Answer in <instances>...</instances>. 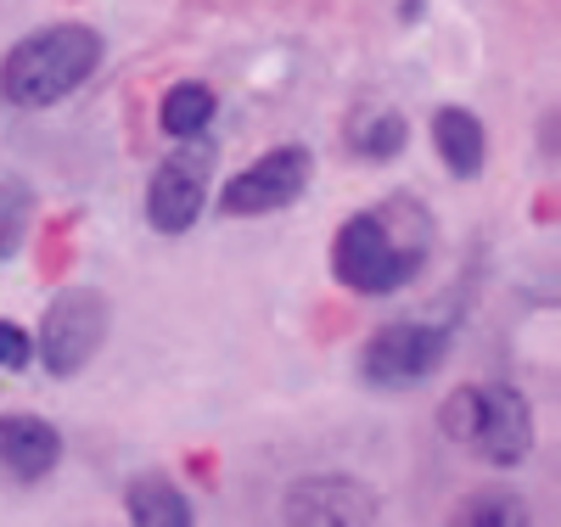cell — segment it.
<instances>
[{"instance_id": "6da1fadb", "label": "cell", "mask_w": 561, "mask_h": 527, "mask_svg": "<svg viewBox=\"0 0 561 527\" xmlns=\"http://www.w3.org/2000/svg\"><path fill=\"white\" fill-rule=\"evenodd\" d=\"M433 248V219L410 197H393L388 208H365L337 225L332 236V275L359 298H388L415 270L427 264Z\"/></svg>"}, {"instance_id": "7a4b0ae2", "label": "cell", "mask_w": 561, "mask_h": 527, "mask_svg": "<svg viewBox=\"0 0 561 527\" xmlns=\"http://www.w3.org/2000/svg\"><path fill=\"white\" fill-rule=\"evenodd\" d=\"M102 57H107V39L90 23H45L0 57V102L23 113H45L68 102L79 84L96 79Z\"/></svg>"}, {"instance_id": "3957f363", "label": "cell", "mask_w": 561, "mask_h": 527, "mask_svg": "<svg viewBox=\"0 0 561 527\" xmlns=\"http://www.w3.org/2000/svg\"><path fill=\"white\" fill-rule=\"evenodd\" d=\"M444 438L472 444L489 466H523L534 455V410L511 381H483V388H455L438 410Z\"/></svg>"}, {"instance_id": "277c9868", "label": "cell", "mask_w": 561, "mask_h": 527, "mask_svg": "<svg viewBox=\"0 0 561 527\" xmlns=\"http://www.w3.org/2000/svg\"><path fill=\"white\" fill-rule=\"evenodd\" d=\"M107 331H113V303H107V293L102 286H62V293L51 298V309H45V320H39V343H34V354H39V365H45V376H79L90 359L102 354V343H107Z\"/></svg>"}, {"instance_id": "5b68a950", "label": "cell", "mask_w": 561, "mask_h": 527, "mask_svg": "<svg viewBox=\"0 0 561 527\" xmlns=\"http://www.w3.org/2000/svg\"><path fill=\"white\" fill-rule=\"evenodd\" d=\"M449 359V325L433 320H393L377 325L359 348V381L377 393H404L421 388L427 376H438Z\"/></svg>"}, {"instance_id": "8992f818", "label": "cell", "mask_w": 561, "mask_h": 527, "mask_svg": "<svg viewBox=\"0 0 561 527\" xmlns=\"http://www.w3.org/2000/svg\"><path fill=\"white\" fill-rule=\"evenodd\" d=\"M314 180V152L287 140V147L264 152L259 163H248L242 174H230L225 191H219V214L230 219H259V214H280L293 208Z\"/></svg>"}, {"instance_id": "52a82bcc", "label": "cell", "mask_w": 561, "mask_h": 527, "mask_svg": "<svg viewBox=\"0 0 561 527\" xmlns=\"http://www.w3.org/2000/svg\"><path fill=\"white\" fill-rule=\"evenodd\" d=\"M208 174H214V147L203 135L180 140V152H169L147 185V219L158 236H185L203 208H208Z\"/></svg>"}, {"instance_id": "ba28073f", "label": "cell", "mask_w": 561, "mask_h": 527, "mask_svg": "<svg viewBox=\"0 0 561 527\" xmlns=\"http://www.w3.org/2000/svg\"><path fill=\"white\" fill-rule=\"evenodd\" d=\"M377 516H382L377 489L348 477V471L304 477V483H293L287 500H280V522H293V527H359V522H377Z\"/></svg>"}, {"instance_id": "9c48e42d", "label": "cell", "mask_w": 561, "mask_h": 527, "mask_svg": "<svg viewBox=\"0 0 561 527\" xmlns=\"http://www.w3.org/2000/svg\"><path fill=\"white\" fill-rule=\"evenodd\" d=\"M0 466L18 483H39L62 466V433L39 415H0Z\"/></svg>"}, {"instance_id": "30bf717a", "label": "cell", "mask_w": 561, "mask_h": 527, "mask_svg": "<svg viewBox=\"0 0 561 527\" xmlns=\"http://www.w3.org/2000/svg\"><path fill=\"white\" fill-rule=\"evenodd\" d=\"M433 147L455 180H478L489 163V129L472 107H438L433 113Z\"/></svg>"}, {"instance_id": "8fae6325", "label": "cell", "mask_w": 561, "mask_h": 527, "mask_svg": "<svg viewBox=\"0 0 561 527\" xmlns=\"http://www.w3.org/2000/svg\"><path fill=\"white\" fill-rule=\"evenodd\" d=\"M124 511L135 527H192V500H185L163 471H140L124 489Z\"/></svg>"}, {"instance_id": "7c38bea8", "label": "cell", "mask_w": 561, "mask_h": 527, "mask_svg": "<svg viewBox=\"0 0 561 527\" xmlns=\"http://www.w3.org/2000/svg\"><path fill=\"white\" fill-rule=\"evenodd\" d=\"M214 113H219V95H214L208 84H197V79H185V84H174V90L163 95L158 124H163L169 140H192V135H208Z\"/></svg>"}, {"instance_id": "4fadbf2b", "label": "cell", "mask_w": 561, "mask_h": 527, "mask_svg": "<svg viewBox=\"0 0 561 527\" xmlns=\"http://www.w3.org/2000/svg\"><path fill=\"white\" fill-rule=\"evenodd\" d=\"M348 140L354 152L370 158V163H393L404 147H410V118L393 113V107H365L354 124H348Z\"/></svg>"}, {"instance_id": "5bb4252c", "label": "cell", "mask_w": 561, "mask_h": 527, "mask_svg": "<svg viewBox=\"0 0 561 527\" xmlns=\"http://www.w3.org/2000/svg\"><path fill=\"white\" fill-rule=\"evenodd\" d=\"M34 219V191L23 180H0V259H12Z\"/></svg>"}, {"instance_id": "9a60e30c", "label": "cell", "mask_w": 561, "mask_h": 527, "mask_svg": "<svg viewBox=\"0 0 561 527\" xmlns=\"http://www.w3.org/2000/svg\"><path fill=\"white\" fill-rule=\"evenodd\" d=\"M517 522H528V505L517 494H472L455 511V527H517Z\"/></svg>"}, {"instance_id": "2e32d148", "label": "cell", "mask_w": 561, "mask_h": 527, "mask_svg": "<svg viewBox=\"0 0 561 527\" xmlns=\"http://www.w3.org/2000/svg\"><path fill=\"white\" fill-rule=\"evenodd\" d=\"M34 359V337L18 320H0V370H23Z\"/></svg>"}]
</instances>
